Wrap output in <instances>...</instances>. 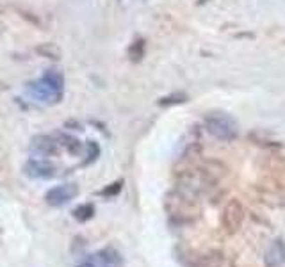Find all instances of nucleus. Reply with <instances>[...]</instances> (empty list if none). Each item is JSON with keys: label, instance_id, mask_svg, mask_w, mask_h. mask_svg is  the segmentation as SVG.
Instances as JSON below:
<instances>
[{"label": "nucleus", "instance_id": "obj_1", "mask_svg": "<svg viewBox=\"0 0 285 267\" xmlns=\"http://www.w3.org/2000/svg\"><path fill=\"white\" fill-rule=\"evenodd\" d=\"M166 210H168L169 218L175 222H194L200 218V203H198V196L191 192L184 191L177 187L171 194L166 198Z\"/></svg>", "mask_w": 285, "mask_h": 267}, {"label": "nucleus", "instance_id": "obj_2", "mask_svg": "<svg viewBox=\"0 0 285 267\" xmlns=\"http://www.w3.org/2000/svg\"><path fill=\"white\" fill-rule=\"evenodd\" d=\"M205 130L219 141H234L239 135V125L230 114L221 111L209 112L203 120Z\"/></svg>", "mask_w": 285, "mask_h": 267}, {"label": "nucleus", "instance_id": "obj_3", "mask_svg": "<svg viewBox=\"0 0 285 267\" xmlns=\"http://www.w3.org/2000/svg\"><path fill=\"white\" fill-rule=\"evenodd\" d=\"M123 266V257L118 249L114 248H103L100 251L82 260V264L77 267H121Z\"/></svg>", "mask_w": 285, "mask_h": 267}, {"label": "nucleus", "instance_id": "obj_4", "mask_svg": "<svg viewBox=\"0 0 285 267\" xmlns=\"http://www.w3.org/2000/svg\"><path fill=\"white\" fill-rule=\"evenodd\" d=\"M246 210L242 207L239 200H230L223 210V228L228 231V233H236L240 226H242V221H244Z\"/></svg>", "mask_w": 285, "mask_h": 267}, {"label": "nucleus", "instance_id": "obj_5", "mask_svg": "<svg viewBox=\"0 0 285 267\" xmlns=\"http://www.w3.org/2000/svg\"><path fill=\"white\" fill-rule=\"evenodd\" d=\"M77 194H79L77 183H62V185L50 189L47 192V196H45V200L52 207H62V205L70 203L73 198H77Z\"/></svg>", "mask_w": 285, "mask_h": 267}, {"label": "nucleus", "instance_id": "obj_6", "mask_svg": "<svg viewBox=\"0 0 285 267\" xmlns=\"http://www.w3.org/2000/svg\"><path fill=\"white\" fill-rule=\"evenodd\" d=\"M61 142H59L57 135H36L31 142V150L38 155L43 157H53L59 155L61 151Z\"/></svg>", "mask_w": 285, "mask_h": 267}, {"label": "nucleus", "instance_id": "obj_7", "mask_svg": "<svg viewBox=\"0 0 285 267\" xmlns=\"http://www.w3.org/2000/svg\"><path fill=\"white\" fill-rule=\"evenodd\" d=\"M23 173L31 178H52L57 175V168L43 159H31L23 166Z\"/></svg>", "mask_w": 285, "mask_h": 267}, {"label": "nucleus", "instance_id": "obj_8", "mask_svg": "<svg viewBox=\"0 0 285 267\" xmlns=\"http://www.w3.org/2000/svg\"><path fill=\"white\" fill-rule=\"evenodd\" d=\"M27 91H29V93H31L38 102H45V103H57L62 96V93L53 91V89L48 88V86L45 84L41 79L38 80V82L27 84Z\"/></svg>", "mask_w": 285, "mask_h": 267}, {"label": "nucleus", "instance_id": "obj_9", "mask_svg": "<svg viewBox=\"0 0 285 267\" xmlns=\"http://www.w3.org/2000/svg\"><path fill=\"white\" fill-rule=\"evenodd\" d=\"M187 266L189 267H232V264L223 253L210 251V253L191 258V262L187 264Z\"/></svg>", "mask_w": 285, "mask_h": 267}, {"label": "nucleus", "instance_id": "obj_10", "mask_svg": "<svg viewBox=\"0 0 285 267\" xmlns=\"http://www.w3.org/2000/svg\"><path fill=\"white\" fill-rule=\"evenodd\" d=\"M264 264L266 267H282L285 264V240L275 239L271 246L267 248L266 255H264Z\"/></svg>", "mask_w": 285, "mask_h": 267}, {"label": "nucleus", "instance_id": "obj_11", "mask_svg": "<svg viewBox=\"0 0 285 267\" xmlns=\"http://www.w3.org/2000/svg\"><path fill=\"white\" fill-rule=\"evenodd\" d=\"M41 80H43V82H45L47 86H48V88H52L53 91H57V93H62L64 79H62L61 73H57V71H53V70H48L43 77H41Z\"/></svg>", "mask_w": 285, "mask_h": 267}, {"label": "nucleus", "instance_id": "obj_12", "mask_svg": "<svg viewBox=\"0 0 285 267\" xmlns=\"http://www.w3.org/2000/svg\"><path fill=\"white\" fill-rule=\"evenodd\" d=\"M57 139H59V142H61V146L66 148L70 153H73V155H79L80 151H82V144H80L75 137L66 135V134H57Z\"/></svg>", "mask_w": 285, "mask_h": 267}, {"label": "nucleus", "instance_id": "obj_13", "mask_svg": "<svg viewBox=\"0 0 285 267\" xmlns=\"http://www.w3.org/2000/svg\"><path fill=\"white\" fill-rule=\"evenodd\" d=\"M95 216V205L93 203H82L73 210V218L80 222H86Z\"/></svg>", "mask_w": 285, "mask_h": 267}, {"label": "nucleus", "instance_id": "obj_14", "mask_svg": "<svg viewBox=\"0 0 285 267\" xmlns=\"http://www.w3.org/2000/svg\"><path fill=\"white\" fill-rule=\"evenodd\" d=\"M142 53H144V41L138 40L136 43L132 44V48H130V59L139 61V59L142 57Z\"/></svg>", "mask_w": 285, "mask_h": 267}, {"label": "nucleus", "instance_id": "obj_15", "mask_svg": "<svg viewBox=\"0 0 285 267\" xmlns=\"http://www.w3.org/2000/svg\"><path fill=\"white\" fill-rule=\"evenodd\" d=\"M100 155V148L96 146V142H89L88 144V162H86V164H91V162H93V160H96V157Z\"/></svg>", "mask_w": 285, "mask_h": 267}, {"label": "nucleus", "instance_id": "obj_16", "mask_svg": "<svg viewBox=\"0 0 285 267\" xmlns=\"http://www.w3.org/2000/svg\"><path fill=\"white\" fill-rule=\"evenodd\" d=\"M121 185H123V182H114V183H111V187H107L105 191H102L100 194L102 196H107V198H111V196H116L118 192L121 191Z\"/></svg>", "mask_w": 285, "mask_h": 267}, {"label": "nucleus", "instance_id": "obj_17", "mask_svg": "<svg viewBox=\"0 0 285 267\" xmlns=\"http://www.w3.org/2000/svg\"><path fill=\"white\" fill-rule=\"evenodd\" d=\"M186 100L184 94H178V96H169V98H164V100H160V105H171V103H180Z\"/></svg>", "mask_w": 285, "mask_h": 267}, {"label": "nucleus", "instance_id": "obj_18", "mask_svg": "<svg viewBox=\"0 0 285 267\" xmlns=\"http://www.w3.org/2000/svg\"><path fill=\"white\" fill-rule=\"evenodd\" d=\"M0 86H2V84H0Z\"/></svg>", "mask_w": 285, "mask_h": 267}]
</instances>
